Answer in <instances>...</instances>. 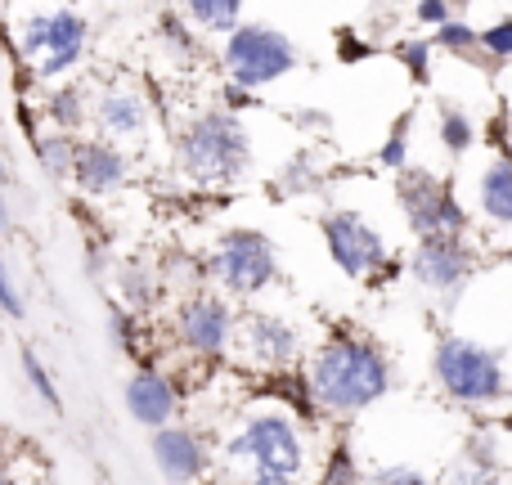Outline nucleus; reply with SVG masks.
Returning a JSON list of instances; mask_svg holds the SVG:
<instances>
[{"label":"nucleus","mask_w":512,"mask_h":485,"mask_svg":"<svg viewBox=\"0 0 512 485\" xmlns=\"http://www.w3.org/2000/svg\"><path fill=\"white\" fill-rule=\"evenodd\" d=\"M99 135L117 144H131V140H144L153 126V113H149V99L140 95L135 86H108L95 95V113H90Z\"/></svg>","instance_id":"nucleus-13"},{"label":"nucleus","mask_w":512,"mask_h":485,"mask_svg":"<svg viewBox=\"0 0 512 485\" xmlns=\"http://www.w3.org/2000/svg\"><path fill=\"white\" fill-rule=\"evenodd\" d=\"M176 162L189 180L207 189L234 185L252 171V131L230 108H198L176 131Z\"/></svg>","instance_id":"nucleus-2"},{"label":"nucleus","mask_w":512,"mask_h":485,"mask_svg":"<svg viewBox=\"0 0 512 485\" xmlns=\"http://www.w3.org/2000/svg\"><path fill=\"white\" fill-rule=\"evenodd\" d=\"M77 135L72 131H45L41 140H36V162H41V171L54 180V185H63V180H72V167H77Z\"/></svg>","instance_id":"nucleus-24"},{"label":"nucleus","mask_w":512,"mask_h":485,"mask_svg":"<svg viewBox=\"0 0 512 485\" xmlns=\"http://www.w3.org/2000/svg\"><path fill=\"white\" fill-rule=\"evenodd\" d=\"M122 301L140 315V310H153L162 301V274L153 270L149 261H126L122 265Z\"/></svg>","instance_id":"nucleus-25"},{"label":"nucleus","mask_w":512,"mask_h":485,"mask_svg":"<svg viewBox=\"0 0 512 485\" xmlns=\"http://www.w3.org/2000/svg\"><path fill=\"white\" fill-rule=\"evenodd\" d=\"M23 378L32 382V391L45 400V409H54V414H59V409H63L59 387H54V382H50V373H45V364L36 360V351H23Z\"/></svg>","instance_id":"nucleus-30"},{"label":"nucleus","mask_w":512,"mask_h":485,"mask_svg":"<svg viewBox=\"0 0 512 485\" xmlns=\"http://www.w3.org/2000/svg\"><path fill=\"white\" fill-rule=\"evenodd\" d=\"M432 378L454 405L495 409L508 400V369L495 346L463 333H445L432 351Z\"/></svg>","instance_id":"nucleus-4"},{"label":"nucleus","mask_w":512,"mask_h":485,"mask_svg":"<svg viewBox=\"0 0 512 485\" xmlns=\"http://www.w3.org/2000/svg\"><path fill=\"white\" fill-rule=\"evenodd\" d=\"M176 337L194 355H221L234 337V310L212 292H194L176 306Z\"/></svg>","instance_id":"nucleus-11"},{"label":"nucleus","mask_w":512,"mask_h":485,"mask_svg":"<svg viewBox=\"0 0 512 485\" xmlns=\"http://www.w3.org/2000/svg\"><path fill=\"white\" fill-rule=\"evenodd\" d=\"M221 68L239 86L265 90L301 68V50L288 32H279L270 23H239L221 41Z\"/></svg>","instance_id":"nucleus-6"},{"label":"nucleus","mask_w":512,"mask_h":485,"mask_svg":"<svg viewBox=\"0 0 512 485\" xmlns=\"http://www.w3.org/2000/svg\"><path fill=\"white\" fill-rule=\"evenodd\" d=\"M396 207H400V216H405V225L414 230V239L472 230V216H468V207L459 203L450 180H441L427 167H414V162H409L405 171H396Z\"/></svg>","instance_id":"nucleus-7"},{"label":"nucleus","mask_w":512,"mask_h":485,"mask_svg":"<svg viewBox=\"0 0 512 485\" xmlns=\"http://www.w3.org/2000/svg\"><path fill=\"white\" fill-rule=\"evenodd\" d=\"M207 274L221 283L230 297H256L279 279V252L261 230L234 225L216 239L212 256H207Z\"/></svg>","instance_id":"nucleus-8"},{"label":"nucleus","mask_w":512,"mask_h":485,"mask_svg":"<svg viewBox=\"0 0 512 485\" xmlns=\"http://www.w3.org/2000/svg\"><path fill=\"white\" fill-rule=\"evenodd\" d=\"M436 41L432 36H400L396 45H391V59L405 68V77L414 81V86H432V59H436Z\"/></svg>","instance_id":"nucleus-26"},{"label":"nucleus","mask_w":512,"mask_h":485,"mask_svg":"<svg viewBox=\"0 0 512 485\" xmlns=\"http://www.w3.org/2000/svg\"><path fill=\"white\" fill-rule=\"evenodd\" d=\"M432 41H436V50L450 54V59H463V63H472V68L495 72L490 54L481 50V32H477L472 23H463V18H450V23H441V27L432 32Z\"/></svg>","instance_id":"nucleus-22"},{"label":"nucleus","mask_w":512,"mask_h":485,"mask_svg":"<svg viewBox=\"0 0 512 485\" xmlns=\"http://www.w3.org/2000/svg\"><path fill=\"white\" fill-rule=\"evenodd\" d=\"M450 18H459L454 14V0H414V23L418 27H441V23H450Z\"/></svg>","instance_id":"nucleus-33"},{"label":"nucleus","mask_w":512,"mask_h":485,"mask_svg":"<svg viewBox=\"0 0 512 485\" xmlns=\"http://www.w3.org/2000/svg\"><path fill=\"white\" fill-rule=\"evenodd\" d=\"M306 378L319 409H328V414H364L391 391L396 373H391V360L378 342H369L360 333H333L315 346Z\"/></svg>","instance_id":"nucleus-1"},{"label":"nucleus","mask_w":512,"mask_h":485,"mask_svg":"<svg viewBox=\"0 0 512 485\" xmlns=\"http://www.w3.org/2000/svg\"><path fill=\"white\" fill-rule=\"evenodd\" d=\"M364 485H436V481L418 468H378L373 477H364Z\"/></svg>","instance_id":"nucleus-34"},{"label":"nucleus","mask_w":512,"mask_h":485,"mask_svg":"<svg viewBox=\"0 0 512 485\" xmlns=\"http://www.w3.org/2000/svg\"><path fill=\"white\" fill-rule=\"evenodd\" d=\"M243 5H248V0H180L189 23L212 36H230L234 27L243 23Z\"/></svg>","instance_id":"nucleus-23"},{"label":"nucleus","mask_w":512,"mask_h":485,"mask_svg":"<svg viewBox=\"0 0 512 485\" xmlns=\"http://www.w3.org/2000/svg\"><path fill=\"white\" fill-rule=\"evenodd\" d=\"M45 122L54 126V131H72L77 135L81 126L90 122V113H95V99H90L86 86H77V81H54L50 90H45Z\"/></svg>","instance_id":"nucleus-18"},{"label":"nucleus","mask_w":512,"mask_h":485,"mask_svg":"<svg viewBox=\"0 0 512 485\" xmlns=\"http://www.w3.org/2000/svg\"><path fill=\"white\" fill-rule=\"evenodd\" d=\"M319 234H324L328 256H333V265L346 279H378L387 270L391 247L369 216L351 212V207H337V212H328L319 221Z\"/></svg>","instance_id":"nucleus-9"},{"label":"nucleus","mask_w":512,"mask_h":485,"mask_svg":"<svg viewBox=\"0 0 512 485\" xmlns=\"http://www.w3.org/2000/svg\"><path fill=\"white\" fill-rule=\"evenodd\" d=\"M131 180V158L117 140L108 135H90L77 144V167H72V185L86 198H108Z\"/></svg>","instance_id":"nucleus-12"},{"label":"nucleus","mask_w":512,"mask_h":485,"mask_svg":"<svg viewBox=\"0 0 512 485\" xmlns=\"http://www.w3.org/2000/svg\"><path fill=\"white\" fill-rule=\"evenodd\" d=\"M436 140H441V149L450 153V158H463V153H472V144L481 140V131L468 108L441 99V104H436Z\"/></svg>","instance_id":"nucleus-21"},{"label":"nucleus","mask_w":512,"mask_h":485,"mask_svg":"<svg viewBox=\"0 0 512 485\" xmlns=\"http://www.w3.org/2000/svg\"><path fill=\"white\" fill-rule=\"evenodd\" d=\"M0 485H18V481H14V472H9V468H0Z\"/></svg>","instance_id":"nucleus-37"},{"label":"nucleus","mask_w":512,"mask_h":485,"mask_svg":"<svg viewBox=\"0 0 512 485\" xmlns=\"http://www.w3.org/2000/svg\"><path fill=\"white\" fill-rule=\"evenodd\" d=\"M409 135H414V113H400L396 126L387 131V140H382V149H378V167H387V171L409 167Z\"/></svg>","instance_id":"nucleus-27"},{"label":"nucleus","mask_w":512,"mask_h":485,"mask_svg":"<svg viewBox=\"0 0 512 485\" xmlns=\"http://www.w3.org/2000/svg\"><path fill=\"white\" fill-rule=\"evenodd\" d=\"M243 333H248V351L261 364H270V369H283V364H292L301 355L297 328H292L288 319H279V315H248Z\"/></svg>","instance_id":"nucleus-16"},{"label":"nucleus","mask_w":512,"mask_h":485,"mask_svg":"<svg viewBox=\"0 0 512 485\" xmlns=\"http://www.w3.org/2000/svg\"><path fill=\"white\" fill-rule=\"evenodd\" d=\"M481 50L490 54V63H495V68L512 63V14L495 18L490 27H481Z\"/></svg>","instance_id":"nucleus-29"},{"label":"nucleus","mask_w":512,"mask_h":485,"mask_svg":"<svg viewBox=\"0 0 512 485\" xmlns=\"http://www.w3.org/2000/svg\"><path fill=\"white\" fill-rule=\"evenodd\" d=\"M252 104H256V90H248V86H239V81L225 77V86H221V108H230V113H243V108H252Z\"/></svg>","instance_id":"nucleus-35"},{"label":"nucleus","mask_w":512,"mask_h":485,"mask_svg":"<svg viewBox=\"0 0 512 485\" xmlns=\"http://www.w3.org/2000/svg\"><path fill=\"white\" fill-rule=\"evenodd\" d=\"M477 212L495 230H512V149L495 153L477 176Z\"/></svg>","instance_id":"nucleus-17"},{"label":"nucleus","mask_w":512,"mask_h":485,"mask_svg":"<svg viewBox=\"0 0 512 485\" xmlns=\"http://www.w3.org/2000/svg\"><path fill=\"white\" fill-rule=\"evenodd\" d=\"M90 23L72 0H32L14 9V50L36 81H59L86 59Z\"/></svg>","instance_id":"nucleus-3"},{"label":"nucleus","mask_w":512,"mask_h":485,"mask_svg":"<svg viewBox=\"0 0 512 485\" xmlns=\"http://www.w3.org/2000/svg\"><path fill=\"white\" fill-rule=\"evenodd\" d=\"M0 315H9V319H27V301L18 297V283H14V274H9L5 256H0Z\"/></svg>","instance_id":"nucleus-32"},{"label":"nucleus","mask_w":512,"mask_h":485,"mask_svg":"<svg viewBox=\"0 0 512 485\" xmlns=\"http://www.w3.org/2000/svg\"><path fill=\"white\" fill-rule=\"evenodd\" d=\"M9 230H14V221H9V198H5V189H0V239H9Z\"/></svg>","instance_id":"nucleus-36"},{"label":"nucleus","mask_w":512,"mask_h":485,"mask_svg":"<svg viewBox=\"0 0 512 485\" xmlns=\"http://www.w3.org/2000/svg\"><path fill=\"white\" fill-rule=\"evenodd\" d=\"M409 274H414L427 292L454 297V292H463L468 279L477 274V247L468 243V234H427V239H414Z\"/></svg>","instance_id":"nucleus-10"},{"label":"nucleus","mask_w":512,"mask_h":485,"mask_svg":"<svg viewBox=\"0 0 512 485\" xmlns=\"http://www.w3.org/2000/svg\"><path fill=\"white\" fill-rule=\"evenodd\" d=\"M319 485H364L360 463H355V450L346 441L333 445V454H328V463H324V481Z\"/></svg>","instance_id":"nucleus-28"},{"label":"nucleus","mask_w":512,"mask_h":485,"mask_svg":"<svg viewBox=\"0 0 512 485\" xmlns=\"http://www.w3.org/2000/svg\"><path fill=\"white\" fill-rule=\"evenodd\" d=\"M126 414L135 418V423H144V427H167L171 418H176V409H180V396H176V387H171L162 373H153V369H144V373H131L126 378Z\"/></svg>","instance_id":"nucleus-15"},{"label":"nucleus","mask_w":512,"mask_h":485,"mask_svg":"<svg viewBox=\"0 0 512 485\" xmlns=\"http://www.w3.org/2000/svg\"><path fill=\"white\" fill-rule=\"evenodd\" d=\"M149 450H153L158 472L171 485H194L207 472V445H203V436H198L194 427H176V423L158 427L153 441H149Z\"/></svg>","instance_id":"nucleus-14"},{"label":"nucleus","mask_w":512,"mask_h":485,"mask_svg":"<svg viewBox=\"0 0 512 485\" xmlns=\"http://www.w3.org/2000/svg\"><path fill=\"white\" fill-rule=\"evenodd\" d=\"M230 459H248L252 477L248 485H292L306 463V450H301V432L288 414L279 409H265V414H252L248 423L234 432V441L225 445Z\"/></svg>","instance_id":"nucleus-5"},{"label":"nucleus","mask_w":512,"mask_h":485,"mask_svg":"<svg viewBox=\"0 0 512 485\" xmlns=\"http://www.w3.org/2000/svg\"><path fill=\"white\" fill-rule=\"evenodd\" d=\"M158 36H162V45H167L171 63H180V68H198V63L207 59L203 41H198V27L189 23L185 9H162L158 14Z\"/></svg>","instance_id":"nucleus-19"},{"label":"nucleus","mask_w":512,"mask_h":485,"mask_svg":"<svg viewBox=\"0 0 512 485\" xmlns=\"http://www.w3.org/2000/svg\"><path fill=\"white\" fill-rule=\"evenodd\" d=\"M337 59L342 63H364V59H378V45L369 36L351 32V27H337Z\"/></svg>","instance_id":"nucleus-31"},{"label":"nucleus","mask_w":512,"mask_h":485,"mask_svg":"<svg viewBox=\"0 0 512 485\" xmlns=\"http://www.w3.org/2000/svg\"><path fill=\"white\" fill-rule=\"evenodd\" d=\"M445 485H504L499 481V450L490 436H472L463 459L450 468Z\"/></svg>","instance_id":"nucleus-20"}]
</instances>
